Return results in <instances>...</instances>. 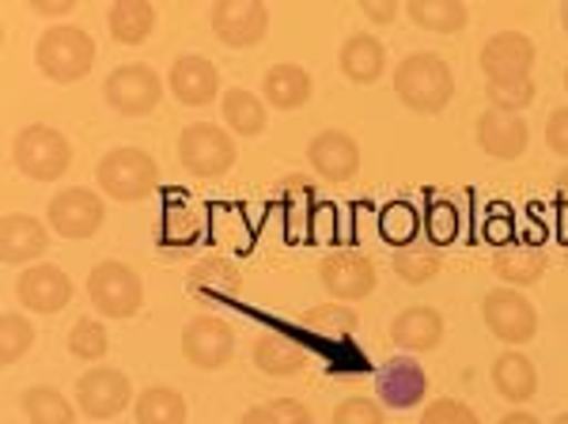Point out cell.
Listing matches in <instances>:
<instances>
[{"mask_svg": "<svg viewBox=\"0 0 568 424\" xmlns=\"http://www.w3.org/2000/svg\"><path fill=\"white\" fill-rule=\"evenodd\" d=\"M307 160L318 179L349 182L356 179V171H361V144H356L345 129H323V133L311 137Z\"/></svg>", "mask_w": 568, "mask_h": 424, "instance_id": "9a60e30c", "label": "cell"}, {"mask_svg": "<svg viewBox=\"0 0 568 424\" xmlns=\"http://www.w3.org/2000/svg\"><path fill=\"white\" fill-rule=\"evenodd\" d=\"M565 91H568V69H565Z\"/></svg>", "mask_w": 568, "mask_h": 424, "instance_id": "db71d44e", "label": "cell"}, {"mask_svg": "<svg viewBox=\"0 0 568 424\" xmlns=\"http://www.w3.org/2000/svg\"><path fill=\"white\" fill-rule=\"evenodd\" d=\"M201 235H205V220H201V212L182 205V201H168V209H163V224H160L163 246H171V251H186V246H194Z\"/></svg>", "mask_w": 568, "mask_h": 424, "instance_id": "d590c367", "label": "cell"}, {"mask_svg": "<svg viewBox=\"0 0 568 424\" xmlns=\"http://www.w3.org/2000/svg\"><path fill=\"white\" fill-rule=\"evenodd\" d=\"M136 424H186V398L175 386H149L133 402Z\"/></svg>", "mask_w": 568, "mask_h": 424, "instance_id": "d6a6232c", "label": "cell"}, {"mask_svg": "<svg viewBox=\"0 0 568 424\" xmlns=\"http://www.w3.org/2000/svg\"><path fill=\"white\" fill-rule=\"evenodd\" d=\"M420 424H481V421H478V413H474L466 402L439 398V402L425 405V413H420Z\"/></svg>", "mask_w": 568, "mask_h": 424, "instance_id": "60d3db41", "label": "cell"}, {"mask_svg": "<svg viewBox=\"0 0 568 424\" xmlns=\"http://www.w3.org/2000/svg\"><path fill=\"white\" fill-rule=\"evenodd\" d=\"M12 163L34 182H58L69 171L72 149L53 125H23L12 137Z\"/></svg>", "mask_w": 568, "mask_h": 424, "instance_id": "277c9868", "label": "cell"}, {"mask_svg": "<svg viewBox=\"0 0 568 424\" xmlns=\"http://www.w3.org/2000/svg\"><path fill=\"white\" fill-rule=\"evenodd\" d=\"M45 216H50V228L61 239H91L106 220V201L95 190L69 186L53 193L50 205H45Z\"/></svg>", "mask_w": 568, "mask_h": 424, "instance_id": "7c38bea8", "label": "cell"}, {"mask_svg": "<svg viewBox=\"0 0 568 424\" xmlns=\"http://www.w3.org/2000/svg\"><path fill=\"white\" fill-rule=\"evenodd\" d=\"M182 356L201 372H220L232 364L235 356V334L224 319L216 315H197L182 330Z\"/></svg>", "mask_w": 568, "mask_h": 424, "instance_id": "4fadbf2b", "label": "cell"}, {"mask_svg": "<svg viewBox=\"0 0 568 424\" xmlns=\"http://www.w3.org/2000/svg\"><path fill=\"white\" fill-rule=\"evenodd\" d=\"M240 270H235L232 258L224 254H209L201 258V262L190 265L186 273V289L194 300H227L240 292Z\"/></svg>", "mask_w": 568, "mask_h": 424, "instance_id": "cb8c5ba5", "label": "cell"}, {"mask_svg": "<svg viewBox=\"0 0 568 424\" xmlns=\"http://www.w3.org/2000/svg\"><path fill=\"white\" fill-rule=\"evenodd\" d=\"M34 345V326L23 315H4L0 319V361L16 364L31 353Z\"/></svg>", "mask_w": 568, "mask_h": 424, "instance_id": "f35d334b", "label": "cell"}, {"mask_svg": "<svg viewBox=\"0 0 568 424\" xmlns=\"http://www.w3.org/2000/svg\"><path fill=\"white\" fill-rule=\"evenodd\" d=\"M444 270V254L436 243H409L394 251V273L406 284H428Z\"/></svg>", "mask_w": 568, "mask_h": 424, "instance_id": "e575fe53", "label": "cell"}, {"mask_svg": "<svg viewBox=\"0 0 568 424\" xmlns=\"http://www.w3.org/2000/svg\"><path fill=\"white\" fill-rule=\"evenodd\" d=\"M546 144L554 155H565L568 160V107H557L546 122Z\"/></svg>", "mask_w": 568, "mask_h": 424, "instance_id": "7bdbcfd3", "label": "cell"}, {"mask_svg": "<svg viewBox=\"0 0 568 424\" xmlns=\"http://www.w3.org/2000/svg\"><path fill=\"white\" fill-rule=\"evenodd\" d=\"M270 410H273V417H277V424H315L311 410L304 402H296V398H277Z\"/></svg>", "mask_w": 568, "mask_h": 424, "instance_id": "ee69618b", "label": "cell"}, {"mask_svg": "<svg viewBox=\"0 0 568 424\" xmlns=\"http://www.w3.org/2000/svg\"><path fill=\"white\" fill-rule=\"evenodd\" d=\"M390 341L406 353H433L444 341V315L436 307H406L390 322Z\"/></svg>", "mask_w": 568, "mask_h": 424, "instance_id": "603a6c76", "label": "cell"}, {"mask_svg": "<svg viewBox=\"0 0 568 424\" xmlns=\"http://www.w3.org/2000/svg\"><path fill=\"white\" fill-rule=\"evenodd\" d=\"M565 262H568V243H565Z\"/></svg>", "mask_w": 568, "mask_h": 424, "instance_id": "11a10c76", "label": "cell"}, {"mask_svg": "<svg viewBox=\"0 0 568 424\" xmlns=\"http://www.w3.org/2000/svg\"><path fill=\"white\" fill-rule=\"evenodd\" d=\"M95 186L118 205H133V201H144L160 186V163L144 149H133V144L110 149L95 163Z\"/></svg>", "mask_w": 568, "mask_h": 424, "instance_id": "3957f363", "label": "cell"}, {"mask_svg": "<svg viewBox=\"0 0 568 424\" xmlns=\"http://www.w3.org/2000/svg\"><path fill=\"white\" fill-rule=\"evenodd\" d=\"M240 424H277V417H273L270 405H251V410L240 417Z\"/></svg>", "mask_w": 568, "mask_h": 424, "instance_id": "c3c4849f", "label": "cell"}, {"mask_svg": "<svg viewBox=\"0 0 568 424\" xmlns=\"http://www.w3.org/2000/svg\"><path fill=\"white\" fill-rule=\"evenodd\" d=\"M417 228H420V216L414 205H406V201H394V205L383 209V216H379V232L394 246L417 243Z\"/></svg>", "mask_w": 568, "mask_h": 424, "instance_id": "8d00e7d4", "label": "cell"}, {"mask_svg": "<svg viewBox=\"0 0 568 424\" xmlns=\"http://www.w3.org/2000/svg\"><path fill=\"white\" fill-rule=\"evenodd\" d=\"M277 205L284 212L288 239H304L307 228L318 220V186L307 174H284L277 190Z\"/></svg>", "mask_w": 568, "mask_h": 424, "instance_id": "7402d4cb", "label": "cell"}, {"mask_svg": "<svg viewBox=\"0 0 568 424\" xmlns=\"http://www.w3.org/2000/svg\"><path fill=\"white\" fill-rule=\"evenodd\" d=\"M334 424H383V410L372 398H345L334 410Z\"/></svg>", "mask_w": 568, "mask_h": 424, "instance_id": "b9f144b4", "label": "cell"}, {"mask_svg": "<svg viewBox=\"0 0 568 424\" xmlns=\"http://www.w3.org/2000/svg\"><path fill=\"white\" fill-rule=\"evenodd\" d=\"M538 88L535 80H527V84H485V99H489L493 110H500V114H519V110H527L530 103H535Z\"/></svg>", "mask_w": 568, "mask_h": 424, "instance_id": "ab89813d", "label": "cell"}, {"mask_svg": "<svg viewBox=\"0 0 568 424\" xmlns=\"http://www.w3.org/2000/svg\"><path fill=\"white\" fill-rule=\"evenodd\" d=\"M262 95L273 110H300L311 103V72L304 64H273L262 80Z\"/></svg>", "mask_w": 568, "mask_h": 424, "instance_id": "484cf974", "label": "cell"}, {"mask_svg": "<svg viewBox=\"0 0 568 424\" xmlns=\"http://www.w3.org/2000/svg\"><path fill=\"white\" fill-rule=\"evenodd\" d=\"M428 232H433V243H447V239L455 235V212L452 209H444V205H436L433 212H428Z\"/></svg>", "mask_w": 568, "mask_h": 424, "instance_id": "f6af8a7d", "label": "cell"}, {"mask_svg": "<svg viewBox=\"0 0 568 424\" xmlns=\"http://www.w3.org/2000/svg\"><path fill=\"white\" fill-rule=\"evenodd\" d=\"M481 319L489 326V334L504 341V345H527L538 334V311L530 307V300L519 289H489L481 300Z\"/></svg>", "mask_w": 568, "mask_h": 424, "instance_id": "52a82bcc", "label": "cell"}, {"mask_svg": "<svg viewBox=\"0 0 568 424\" xmlns=\"http://www.w3.org/2000/svg\"><path fill=\"white\" fill-rule=\"evenodd\" d=\"M20 405L31 424H77V405L53 386H27Z\"/></svg>", "mask_w": 568, "mask_h": 424, "instance_id": "1f68e13d", "label": "cell"}, {"mask_svg": "<svg viewBox=\"0 0 568 424\" xmlns=\"http://www.w3.org/2000/svg\"><path fill=\"white\" fill-rule=\"evenodd\" d=\"M103 99L110 110L125 118L152 114L163 99V80L152 64H118L103 80Z\"/></svg>", "mask_w": 568, "mask_h": 424, "instance_id": "9c48e42d", "label": "cell"}, {"mask_svg": "<svg viewBox=\"0 0 568 424\" xmlns=\"http://www.w3.org/2000/svg\"><path fill=\"white\" fill-rule=\"evenodd\" d=\"M91 307L103 319H133L144 307V284L125 262H99L88 276Z\"/></svg>", "mask_w": 568, "mask_h": 424, "instance_id": "8992f818", "label": "cell"}, {"mask_svg": "<svg viewBox=\"0 0 568 424\" xmlns=\"http://www.w3.org/2000/svg\"><path fill=\"white\" fill-rule=\"evenodd\" d=\"M530 129L519 114H500V110H485L478 118V149L500 163H511L527 152Z\"/></svg>", "mask_w": 568, "mask_h": 424, "instance_id": "d6986e66", "label": "cell"}, {"mask_svg": "<svg viewBox=\"0 0 568 424\" xmlns=\"http://www.w3.org/2000/svg\"><path fill=\"white\" fill-rule=\"evenodd\" d=\"M110 349V337H106V326L99 319H80L77 326H72L69 334V353L77 356V361H103Z\"/></svg>", "mask_w": 568, "mask_h": 424, "instance_id": "74e56055", "label": "cell"}, {"mask_svg": "<svg viewBox=\"0 0 568 424\" xmlns=\"http://www.w3.org/2000/svg\"><path fill=\"white\" fill-rule=\"evenodd\" d=\"M168 88L182 107H209L220 95V69L201 53H182L168 72Z\"/></svg>", "mask_w": 568, "mask_h": 424, "instance_id": "ac0fdd59", "label": "cell"}, {"mask_svg": "<svg viewBox=\"0 0 568 424\" xmlns=\"http://www.w3.org/2000/svg\"><path fill=\"white\" fill-rule=\"evenodd\" d=\"M493 386L508 402H530L538 394V367L530 364L527 353L508 349V353H500L493 361Z\"/></svg>", "mask_w": 568, "mask_h": 424, "instance_id": "4316f807", "label": "cell"}, {"mask_svg": "<svg viewBox=\"0 0 568 424\" xmlns=\"http://www.w3.org/2000/svg\"><path fill=\"white\" fill-rule=\"evenodd\" d=\"M72 8H77L72 0H53V4H50V0H34L31 12H34V16H53V20H58V16H69Z\"/></svg>", "mask_w": 568, "mask_h": 424, "instance_id": "7dc6e473", "label": "cell"}, {"mask_svg": "<svg viewBox=\"0 0 568 424\" xmlns=\"http://www.w3.org/2000/svg\"><path fill=\"white\" fill-rule=\"evenodd\" d=\"M361 12L368 16L372 23H390L394 16H398V4H390V0H368V4H361Z\"/></svg>", "mask_w": 568, "mask_h": 424, "instance_id": "bcb514c9", "label": "cell"}, {"mask_svg": "<svg viewBox=\"0 0 568 424\" xmlns=\"http://www.w3.org/2000/svg\"><path fill=\"white\" fill-rule=\"evenodd\" d=\"M106 27L110 39L122 46H144L155 31V8L144 0H122V4L106 8Z\"/></svg>", "mask_w": 568, "mask_h": 424, "instance_id": "f1b7e54d", "label": "cell"}, {"mask_svg": "<svg viewBox=\"0 0 568 424\" xmlns=\"http://www.w3.org/2000/svg\"><path fill=\"white\" fill-rule=\"evenodd\" d=\"M318 281L337 303H356L375 292V265L361 251H329L318 265Z\"/></svg>", "mask_w": 568, "mask_h": 424, "instance_id": "5bb4252c", "label": "cell"}, {"mask_svg": "<svg viewBox=\"0 0 568 424\" xmlns=\"http://www.w3.org/2000/svg\"><path fill=\"white\" fill-rule=\"evenodd\" d=\"M406 16L420 31L433 34H459L470 23V12L459 0H414V4H406Z\"/></svg>", "mask_w": 568, "mask_h": 424, "instance_id": "4dcf8cb0", "label": "cell"}, {"mask_svg": "<svg viewBox=\"0 0 568 424\" xmlns=\"http://www.w3.org/2000/svg\"><path fill=\"white\" fill-rule=\"evenodd\" d=\"M235 137L220 125L194 122L179 133V163L194 179H220L235 168Z\"/></svg>", "mask_w": 568, "mask_h": 424, "instance_id": "5b68a950", "label": "cell"}, {"mask_svg": "<svg viewBox=\"0 0 568 424\" xmlns=\"http://www.w3.org/2000/svg\"><path fill=\"white\" fill-rule=\"evenodd\" d=\"M394 95L414 114H439L455 99V72L439 53L417 50L394 64Z\"/></svg>", "mask_w": 568, "mask_h": 424, "instance_id": "6da1fadb", "label": "cell"}, {"mask_svg": "<svg viewBox=\"0 0 568 424\" xmlns=\"http://www.w3.org/2000/svg\"><path fill=\"white\" fill-rule=\"evenodd\" d=\"M538 50L530 42V34L524 31H500L493 34L489 42L481 46V72H485V84H527L530 72H535Z\"/></svg>", "mask_w": 568, "mask_h": 424, "instance_id": "ba28073f", "label": "cell"}, {"mask_svg": "<svg viewBox=\"0 0 568 424\" xmlns=\"http://www.w3.org/2000/svg\"><path fill=\"white\" fill-rule=\"evenodd\" d=\"M497 424H538V417H535V413H527V410H516V413H504Z\"/></svg>", "mask_w": 568, "mask_h": 424, "instance_id": "f907efd6", "label": "cell"}, {"mask_svg": "<svg viewBox=\"0 0 568 424\" xmlns=\"http://www.w3.org/2000/svg\"><path fill=\"white\" fill-rule=\"evenodd\" d=\"M50 246V235L34 216L27 212H8L4 224H0V258L8 265H27V262H39Z\"/></svg>", "mask_w": 568, "mask_h": 424, "instance_id": "ffe728a7", "label": "cell"}, {"mask_svg": "<svg viewBox=\"0 0 568 424\" xmlns=\"http://www.w3.org/2000/svg\"><path fill=\"white\" fill-rule=\"evenodd\" d=\"M300 326L311 330V334L318 337H329V341H342L361 330V315H356L353 307H345V303H323V307H307L304 315H300Z\"/></svg>", "mask_w": 568, "mask_h": 424, "instance_id": "836d02e7", "label": "cell"}, {"mask_svg": "<svg viewBox=\"0 0 568 424\" xmlns=\"http://www.w3.org/2000/svg\"><path fill=\"white\" fill-rule=\"evenodd\" d=\"M554 424H568V413H561V417H554Z\"/></svg>", "mask_w": 568, "mask_h": 424, "instance_id": "f5cc1de1", "label": "cell"}, {"mask_svg": "<svg viewBox=\"0 0 568 424\" xmlns=\"http://www.w3.org/2000/svg\"><path fill=\"white\" fill-rule=\"evenodd\" d=\"M337 64L353 84H375L387 72V50L375 34H349L337 50Z\"/></svg>", "mask_w": 568, "mask_h": 424, "instance_id": "d4e9b609", "label": "cell"}, {"mask_svg": "<svg viewBox=\"0 0 568 424\" xmlns=\"http://www.w3.org/2000/svg\"><path fill=\"white\" fill-rule=\"evenodd\" d=\"M130 402H136L133 383L118 367H91L77 380V410L91 421L118 417V413L130 410Z\"/></svg>", "mask_w": 568, "mask_h": 424, "instance_id": "30bf717a", "label": "cell"}, {"mask_svg": "<svg viewBox=\"0 0 568 424\" xmlns=\"http://www.w3.org/2000/svg\"><path fill=\"white\" fill-rule=\"evenodd\" d=\"M554 186H557V205H561V209H568V163H565L561 171H557Z\"/></svg>", "mask_w": 568, "mask_h": 424, "instance_id": "681fc988", "label": "cell"}, {"mask_svg": "<svg viewBox=\"0 0 568 424\" xmlns=\"http://www.w3.org/2000/svg\"><path fill=\"white\" fill-rule=\"evenodd\" d=\"M209 27L227 50H251L270 34V8L258 0H220L209 12Z\"/></svg>", "mask_w": 568, "mask_h": 424, "instance_id": "8fae6325", "label": "cell"}, {"mask_svg": "<svg viewBox=\"0 0 568 424\" xmlns=\"http://www.w3.org/2000/svg\"><path fill=\"white\" fill-rule=\"evenodd\" d=\"M251 356H254V367L265 375H273V380H292V375H300L307 367L304 349L281 334H262L254 341Z\"/></svg>", "mask_w": 568, "mask_h": 424, "instance_id": "83f0119b", "label": "cell"}, {"mask_svg": "<svg viewBox=\"0 0 568 424\" xmlns=\"http://www.w3.org/2000/svg\"><path fill=\"white\" fill-rule=\"evenodd\" d=\"M375 394L387 410H417L428 394V375L414 356H390L375 375Z\"/></svg>", "mask_w": 568, "mask_h": 424, "instance_id": "2e32d148", "label": "cell"}, {"mask_svg": "<svg viewBox=\"0 0 568 424\" xmlns=\"http://www.w3.org/2000/svg\"><path fill=\"white\" fill-rule=\"evenodd\" d=\"M220 110H224V125L232 129L235 137H262L265 125H270L265 103L246 88L224 91V95H220Z\"/></svg>", "mask_w": 568, "mask_h": 424, "instance_id": "f546056e", "label": "cell"}, {"mask_svg": "<svg viewBox=\"0 0 568 424\" xmlns=\"http://www.w3.org/2000/svg\"><path fill=\"white\" fill-rule=\"evenodd\" d=\"M34 64L53 84H77L95 64V39L84 27H50L34 42Z\"/></svg>", "mask_w": 568, "mask_h": 424, "instance_id": "7a4b0ae2", "label": "cell"}, {"mask_svg": "<svg viewBox=\"0 0 568 424\" xmlns=\"http://www.w3.org/2000/svg\"><path fill=\"white\" fill-rule=\"evenodd\" d=\"M16 296H20L23 307L34 311V315H58L72 300V281L58 265H31V270H23V276L16 281Z\"/></svg>", "mask_w": 568, "mask_h": 424, "instance_id": "e0dca14e", "label": "cell"}, {"mask_svg": "<svg viewBox=\"0 0 568 424\" xmlns=\"http://www.w3.org/2000/svg\"><path fill=\"white\" fill-rule=\"evenodd\" d=\"M549 258L535 243H500L493 251V273L500 276L508 289H530L546 276Z\"/></svg>", "mask_w": 568, "mask_h": 424, "instance_id": "44dd1931", "label": "cell"}, {"mask_svg": "<svg viewBox=\"0 0 568 424\" xmlns=\"http://www.w3.org/2000/svg\"><path fill=\"white\" fill-rule=\"evenodd\" d=\"M557 16H561V27H565V34H568V4H561V12H557Z\"/></svg>", "mask_w": 568, "mask_h": 424, "instance_id": "816d5d0a", "label": "cell"}]
</instances>
